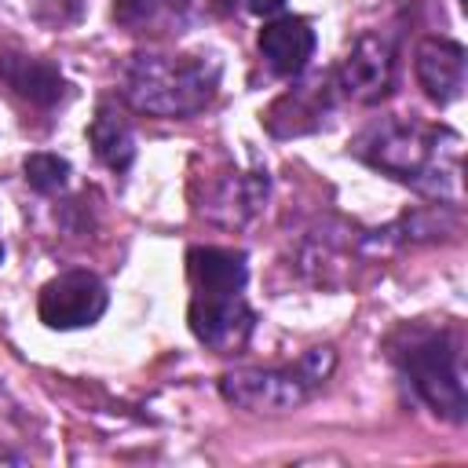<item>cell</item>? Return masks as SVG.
<instances>
[{"label":"cell","mask_w":468,"mask_h":468,"mask_svg":"<svg viewBox=\"0 0 468 468\" xmlns=\"http://www.w3.org/2000/svg\"><path fill=\"white\" fill-rule=\"evenodd\" d=\"M355 157L388 172L399 183H410L420 194L457 205L461 201V135L450 128L384 117L373 121L355 143Z\"/></svg>","instance_id":"cell-1"},{"label":"cell","mask_w":468,"mask_h":468,"mask_svg":"<svg viewBox=\"0 0 468 468\" xmlns=\"http://www.w3.org/2000/svg\"><path fill=\"white\" fill-rule=\"evenodd\" d=\"M219 88V62L201 55H132L121 69L124 99L154 117H194Z\"/></svg>","instance_id":"cell-2"},{"label":"cell","mask_w":468,"mask_h":468,"mask_svg":"<svg viewBox=\"0 0 468 468\" xmlns=\"http://www.w3.org/2000/svg\"><path fill=\"white\" fill-rule=\"evenodd\" d=\"M391 355L435 417H442L450 424H461L468 417L461 344H457L453 329H424V325L402 329Z\"/></svg>","instance_id":"cell-3"},{"label":"cell","mask_w":468,"mask_h":468,"mask_svg":"<svg viewBox=\"0 0 468 468\" xmlns=\"http://www.w3.org/2000/svg\"><path fill=\"white\" fill-rule=\"evenodd\" d=\"M336 351L333 347H311L289 366L274 369H230L219 377V395L249 413H289L303 406L333 373Z\"/></svg>","instance_id":"cell-4"},{"label":"cell","mask_w":468,"mask_h":468,"mask_svg":"<svg viewBox=\"0 0 468 468\" xmlns=\"http://www.w3.org/2000/svg\"><path fill=\"white\" fill-rule=\"evenodd\" d=\"M110 292L91 271H66L40 289L37 314L48 329H84L102 318Z\"/></svg>","instance_id":"cell-5"},{"label":"cell","mask_w":468,"mask_h":468,"mask_svg":"<svg viewBox=\"0 0 468 468\" xmlns=\"http://www.w3.org/2000/svg\"><path fill=\"white\" fill-rule=\"evenodd\" d=\"M336 91L355 102H380L395 80V48L380 33H362L336 69Z\"/></svg>","instance_id":"cell-6"},{"label":"cell","mask_w":468,"mask_h":468,"mask_svg":"<svg viewBox=\"0 0 468 468\" xmlns=\"http://www.w3.org/2000/svg\"><path fill=\"white\" fill-rule=\"evenodd\" d=\"M186 322H190V333L205 347H212L219 355L238 351L252 336V329H256V314L241 300V292H227V296H201V292H194Z\"/></svg>","instance_id":"cell-7"},{"label":"cell","mask_w":468,"mask_h":468,"mask_svg":"<svg viewBox=\"0 0 468 468\" xmlns=\"http://www.w3.org/2000/svg\"><path fill=\"white\" fill-rule=\"evenodd\" d=\"M417 80L424 88V95L439 106H450L464 95V69H468V55L457 40H442V37H428L417 44V58H413Z\"/></svg>","instance_id":"cell-8"},{"label":"cell","mask_w":468,"mask_h":468,"mask_svg":"<svg viewBox=\"0 0 468 468\" xmlns=\"http://www.w3.org/2000/svg\"><path fill=\"white\" fill-rule=\"evenodd\" d=\"M219 0H113V18L132 33H183L208 18Z\"/></svg>","instance_id":"cell-9"},{"label":"cell","mask_w":468,"mask_h":468,"mask_svg":"<svg viewBox=\"0 0 468 468\" xmlns=\"http://www.w3.org/2000/svg\"><path fill=\"white\" fill-rule=\"evenodd\" d=\"M256 44H260V55L271 66V73L300 77L307 69L311 55H314V29L300 15H282V18H271L260 29Z\"/></svg>","instance_id":"cell-10"},{"label":"cell","mask_w":468,"mask_h":468,"mask_svg":"<svg viewBox=\"0 0 468 468\" xmlns=\"http://www.w3.org/2000/svg\"><path fill=\"white\" fill-rule=\"evenodd\" d=\"M186 274L194 282V292H201V296H227V292H241L245 289L249 263H245V252H238V249L194 245L186 252Z\"/></svg>","instance_id":"cell-11"},{"label":"cell","mask_w":468,"mask_h":468,"mask_svg":"<svg viewBox=\"0 0 468 468\" xmlns=\"http://www.w3.org/2000/svg\"><path fill=\"white\" fill-rule=\"evenodd\" d=\"M0 77L7 88L37 106H55L66 95V77L58 73L55 62L48 58H29V55H0Z\"/></svg>","instance_id":"cell-12"},{"label":"cell","mask_w":468,"mask_h":468,"mask_svg":"<svg viewBox=\"0 0 468 468\" xmlns=\"http://www.w3.org/2000/svg\"><path fill=\"white\" fill-rule=\"evenodd\" d=\"M88 139L95 146V157L102 165H110L113 172H124L132 161H135V135H132V124L110 106L102 102L88 124Z\"/></svg>","instance_id":"cell-13"},{"label":"cell","mask_w":468,"mask_h":468,"mask_svg":"<svg viewBox=\"0 0 468 468\" xmlns=\"http://www.w3.org/2000/svg\"><path fill=\"white\" fill-rule=\"evenodd\" d=\"M333 95H336V80H311V84H300L292 91H285L271 110H289V124H282L278 135H300V132H311L322 113L333 106Z\"/></svg>","instance_id":"cell-14"},{"label":"cell","mask_w":468,"mask_h":468,"mask_svg":"<svg viewBox=\"0 0 468 468\" xmlns=\"http://www.w3.org/2000/svg\"><path fill=\"white\" fill-rule=\"evenodd\" d=\"M267 197V172H249V176H227L223 190L212 197L208 216L223 223H245Z\"/></svg>","instance_id":"cell-15"},{"label":"cell","mask_w":468,"mask_h":468,"mask_svg":"<svg viewBox=\"0 0 468 468\" xmlns=\"http://www.w3.org/2000/svg\"><path fill=\"white\" fill-rule=\"evenodd\" d=\"M22 172H26V183L37 190V194H58L69 179V161L58 157V154H48V150H37L22 161Z\"/></svg>","instance_id":"cell-16"},{"label":"cell","mask_w":468,"mask_h":468,"mask_svg":"<svg viewBox=\"0 0 468 468\" xmlns=\"http://www.w3.org/2000/svg\"><path fill=\"white\" fill-rule=\"evenodd\" d=\"M249 15H274V11H282L285 7V0H238Z\"/></svg>","instance_id":"cell-17"},{"label":"cell","mask_w":468,"mask_h":468,"mask_svg":"<svg viewBox=\"0 0 468 468\" xmlns=\"http://www.w3.org/2000/svg\"><path fill=\"white\" fill-rule=\"evenodd\" d=\"M0 260H4V245H0Z\"/></svg>","instance_id":"cell-18"}]
</instances>
